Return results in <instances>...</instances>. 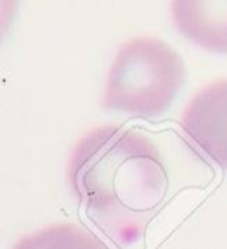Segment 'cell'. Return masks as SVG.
<instances>
[{"instance_id": "obj_1", "label": "cell", "mask_w": 227, "mask_h": 249, "mask_svg": "<svg viewBox=\"0 0 227 249\" xmlns=\"http://www.w3.org/2000/svg\"><path fill=\"white\" fill-rule=\"evenodd\" d=\"M69 182L94 223L131 240L162 210L170 177L165 157L146 132L105 124L75 144Z\"/></svg>"}, {"instance_id": "obj_2", "label": "cell", "mask_w": 227, "mask_h": 249, "mask_svg": "<svg viewBox=\"0 0 227 249\" xmlns=\"http://www.w3.org/2000/svg\"><path fill=\"white\" fill-rule=\"evenodd\" d=\"M185 80V62L170 45L151 36L133 37L115 53L103 107L135 118H158L170 109Z\"/></svg>"}, {"instance_id": "obj_3", "label": "cell", "mask_w": 227, "mask_h": 249, "mask_svg": "<svg viewBox=\"0 0 227 249\" xmlns=\"http://www.w3.org/2000/svg\"><path fill=\"white\" fill-rule=\"evenodd\" d=\"M181 126L210 159L227 169V78L208 84L190 100Z\"/></svg>"}, {"instance_id": "obj_4", "label": "cell", "mask_w": 227, "mask_h": 249, "mask_svg": "<svg viewBox=\"0 0 227 249\" xmlns=\"http://www.w3.org/2000/svg\"><path fill=\"white\" fill-rule=\"evenodd\" d=\"M178 31L204 50L227 53V0H172Z\"/></svg>"}]
</instances>
